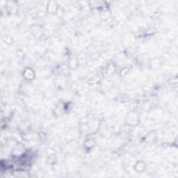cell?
Wrapping results in <instances>:
<instances>
[{
	"label": "cell",
	"instance_id": "6",
	"mask_svg": "<svg viewBox=\"0 0 178 178\" xmlns=\"http://www.w3.org/2000/svg\"><path fill=\"white\" fill-rule=\"evenodd\" d=\"M84 145L86 149L91 150L95 145V142L93 139H87L86 140H85Z\"/></svg>",
	"mask_w": 178,
	"mask_h": 178
},
{
	"label": "cell",
	"instance_id": "7",
	"mask_svg": "<svg viewBox=\"0 0 178 178\" xmlns=\"http://www.w3.org/2000/svg\"><path fill=\"white\" fill-rule=\"evenodd\" d=\"M116 73V65L113 63H110L107 67V73L108 75L113 76Z\"/></svg>",
	"mask_w": 178,
	"mask_h": 178
},
{
	"label": "cell",
	"instance_id": "1",
	"mask_svg": "<svg viewBox=\"0 0 178 178\" xmlns=\"http://www.w3.org/2000/svg\"><path fill=\"white\" fill-rule=\"evenodd\" d=\"M29 31L31 35L36 39L41 38V37L44 35L45 30L43 26L40 25L34 24L29 27Z\"/></svg>",
	"mask_w": 178,
	"mask_h": 178
},
{
	"label": "cell",
	"instance_id": "9",
	"mask_svg": "<svg viewBox=\"0 0 178 178\" xmlns=\"http://www.w3.org/2000/svg\"><path fill=\"white\" fill-rule=\"evenodd\" d=\"M2 40H3V41L5 42V43L8 45H12L13 42V37H11L9 35L4 36L3 38H2Z\"/></svg>",
	"mask_w": 178,
	"mask_h": 178
},
{
	"label": "cell",
	"instance_id": "3",
	"mask_svg": "<svg viewBox=\"0 0 178 178\" xmlns=\"http://www.w3.org/2000/svg\"><path fill=\"white\" fill-rule=\"evenodd\" d=\"M58 9H59V5L58 4L57 2L55 1H49L47 2V6H46V10L49 14L54 15L55 13H57Z\"/></svg>",
	"mask_w": 178,
	"mask_h": 178
},
{
	"label": "cell",
	"instance_id": "4",
	"mask_svg": "<svg viewBox=\"0 0 178 178\" xmlns=\"http://www.w3.org/2000/svg\"><path fill=\"white\" fill-rule=\"evenodd\" d=\"M146 168V164L143 161L139 160L137 161L136 164L134 166V169L135 171L137 172L138 173H142Z\"/></svg>",
	"mask_w": 178,
	"mask_h": 178
},
{
	"label": "cell",
	"instance_id": "5",
	"mask_svg": "<svg viewBox=\"0 0 178 178\" xmlns=\"http://www.w3.org/2000/svg\"><path fill=\"white\" fill-rule=\"evenodd\" d=\"M22 76L25 77V79H27V80H32L35 77V74H34V71L30 68H26L25 70L23 71Z\"/></svg>",
	"mask_w": 178,
	"mask_h": 178
},
{
	"label": "cell",
	"instance_id": "2",
	"mask_svg": "<svg viewBox=\"0 0 178 178\" xmlns=\"http://www.w3.org/2000/svg\"><path fill=\"white\" fill-rule=\"evenodd\" d=\"M139 118L136 113L134 111L130 112L126 117V123L130 126H135L139 123Z\"/></svg>",
	"mask_w": 178,
	"mask_h": 178
},
{
	"label": "cell",
	"instance_id": "8",
	"mask_svg": "<svg viewBox=\"0 0 178 178\" xmlns=\"http://www.w3.org/2000/svg\"><path fill=\"white\" fill-rule=\"evenodd\" d=\"M69 63H70V68L71 69H75L79 65V61L77 58H72L69 61Z\"/></svg>",
	"mask_w": 178,
	"mask_h": 178
}]
</instances>
